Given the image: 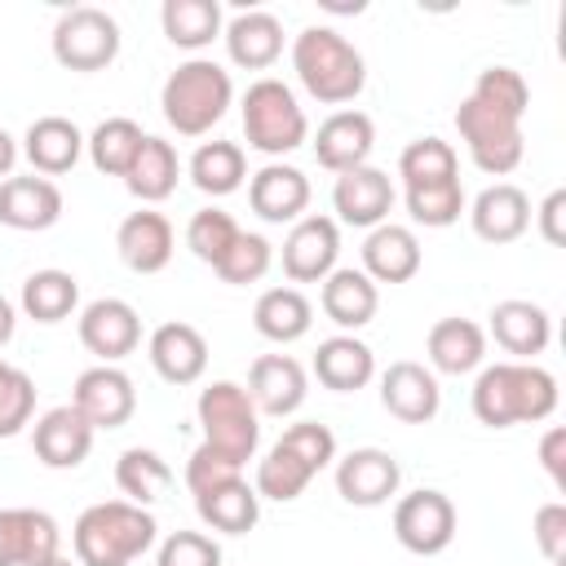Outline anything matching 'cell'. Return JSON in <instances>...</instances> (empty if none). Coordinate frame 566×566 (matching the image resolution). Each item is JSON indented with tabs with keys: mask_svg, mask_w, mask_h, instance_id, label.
Segmentation results:
<instances>
[{
	"mask_svg": "<svg viewBox=\"0 0 566 566\" xmlns=\"http://www.w3.org/2000/svg\"><path fill=\"white\" fill-rule=\"evenodd\" d=\"M473 416L486 429L539 424L557 411V376L539 363H491L473 380Z\"/></svg>",
	"mask_w": 566,
	"mask_h": 566,
	"instance_id": "obj_1",
	"label": "cell"
},
{
	"mask_svg": "<svg viewBox=\"0 0 566 566\" xmlns=\"http://www.w3.org/2000/svg\"><path fill=\"white\" fill-rule=\"evenodd\" d=\"M155 535L159 522L150 509L128 500H102L75 517L71 544L80 566H133L142 553L155 548Z\"/></svg>",
	"mask_w": 566,
	"mask_h": 566,
	"instance_id": "obj_2",
	"label": "cell"
},
{
	"mask_svg": "<svg viewBox=\"0 0 566 566\" xmlns=\"http://www.w3.org/2000/svg\"><path fill=\"white\" fill-rule=\"evenodd\" d=\"M292 71L301 88L323 102V106H345L363 93L367 84V62L363 53L336 31V27H305L292 40Z\"/></svg>",
	"mask_w": 566,
	"mask_h": 566,
	"instance_id": "obj_3",
	"label": "cell"
},
{
	"mask_svg": "<svg viewBox=\"0 0 566 566\" xmlns=\"http://www.w3.org/2000/svg\"><path fill=\"white\" fill-rule=\"evenodd\" d=\"M234 102L230 71L212 57H186L159 88V111L177 137H203L212 133Z\"/></svg>",
	"mask_w": 566,
	"mask_h": 566,
	"instance_id": "obj_4",
	"label": "cell"
},
{
	"mask_svg": "<svg viewBox=\"0 0 566 566\" xmlns=\"http://www.w3.org/2000/svg\"><path fill=\"white\" fill-rule=\"evenodd\" d=\"M239 115H243L248 146L270 155V159L292 155L310 137V119H305L296 93L283 80H274V75H261V80L248 84V93L239 102Z\"/></svg>",
	"mask_w": 566,
	"mask_h": 566,
	"instance_id": "obj_5",
	"label": "cell"
},
{
	"mask_svg": "<svg viewBox=\"0 0 566 566\" xmlns=\"http://www.w3.org/2000/svg\"><path fill=\"white\" fill-rule=\"evenodd\" d=\"M195 416H199V429H203V442L226 455L230 464H248L256 455V442H261V416L248 398L243 385L234 380H212L199 389V402H195Z\"/></svg>",
	"mask_w": 566,
	"mask_h": 566,
	"instance_id": "obj_6",
	"label": "cell"
},
{
	"mask_svg": "<svg viewBox=\"0 0 566 566\" xmlns=\"http://www.w3.org/2000/svg\"><path fill=\"white\" fill-rule=\"evenodd\" d=\"M119 22L97 9V4H71L57 22H53V57L57 66L66 71H80V75H93V71H106L115 57H119Z\"/></svg>",
	"mask_w": 566,
	"mask_h": 566,
	"instance_id": "obj_7",
	"label": "cell"
},
{
	"mask_svg": "<svg viewBox=\"0 0 566 566\" xmlns=\"http://www.w3.org/2000/svg\"><path fill=\"white\" fill-rule=\"evenodd\" d=\"M455 128H460V142H464L473 168L486 177H509L526 155L522 119H509V115H500L473 97H464L455 106Z\"/></svg>",
	"mask_w": 566,
	"mask_h": 566,
	"instance_id": "obj_8",
	"label": "cell"
},
{
	"mask_svg": "<svg viewBox=\"0 0 566 566\" xmlns=\"http://www.w3.org/2000/svg\"><path fill=\"white\" fill-rule=\"evenodd\" d=\"M394 539L416 557H438L455 539V504L451 495L420 486L394 504Z\"/></svg>",
	"mask_w": 566,
	"mask_h": 566,
	"instance_id": "obj_9",
	"label": "cell"
},
{
	"mask_svg": "<svg viewBox=\"0 0 566 566\" xmlns=\"http://www.w3.org/2000/svg\"><path fill=\"white\" fill-rule=\"evenodd\" d=\"M71 407L93 424V429H119L133 420L137 411V389H133V376L115 363H97V367H84L75 376V389H71Z\"/></svg>",
	"mask_w": 566,
	"mask_h": 566,
	"instance_id": "obj_10",
	"label": "cell"
},
{
	"mask_svg": "<svg viewBox=\"0 0 566 566\" xmlns=\"http://www.w3.org/2000/svg\"><path fill=\"white\" fill-rule=\"evenodd\" d=\"M80 345L97 363H119L142 345V318L124 296H97L80 310Z\"/></svg>",
	"mask_w": 566,
	"mask_h": 566,
	"instance_id": "obj_11",
	"label": "cell"
},
{
	"mask_svg": "<svg viewBox=\"0 0 566 566\" xmlns=\"http://www.w3.org/2000/svg\"><path fill=\"white\" fill-rule=\"evenodd\" d=\"M402 469L380 447H354L336 460V495L354 509H380L398 495Z\"/></svg>",
	"mask_w": 566,
	"mask_h": 566,
	"instance_id": "obj_12",
	"label": "cell"
},
{
	"mask_svg": "<svg viewBox=\"0 0 566 566\" xmlns=\"http://www.w3.org/2000/svg\"><path fill=\"white\" fill-rule=\"evenodd\" d=\"M340 256V226L323 212H310L301 221H292L287 239H283V274L287 283H323L336 270Z\"/></svg>",
	"mask_w": 566,
	"mask_h": 566,
	"instance_id": "obj_13",
	"label": "cell"
},
{
	"mask_svg": "<svg viewBox=\"0 0 566 566\" xmlns=\"http://www.w3.org/2000/svg\"><path fill=\"white\" fill-rule=\"evenodd\" d=\"M394 199H398V190H394L389 172H380L371 164L349 168L332 186V208H336L332 221H345V226H358V230H376L380 221H389Z\"/></svg>",
	"mask_w": 566,
	"mask_h": 566,
	"instance_id": "obj_14",
	"label": "cell"
},
{
	"mask_svg": "<svg viewBox=\"0 0 566 566\" xmlns=\"http://www.w3.org/2000/svg\"><path fill=\"white\" fill-rule=\"evenodd\" d=\"M243 389H248L256 416L283 420V416L301 411V402H305V394H310V376H305V367H301L292 354H261V358L248 367V385H243Z\"/></svg>",
	"mask_w": 566,
	"mask_h": 566,
	"instance_id": "obj_15",
	"label": "cell"
},
{
	"mask_svg": "<svg viewBox=\"0 0 566 566\" xmlns=\"http://www.w3.org/2000/svg\"><path fill=\"white\" fill-rule=\"evenodd\" d=\"M380 407L402 424H429L442 407L438 376L424 363H411V358L389 363L380 371Z\"/></svg>",
	"mask_w": 566,
	"mask_h": 566,
	"instance_id": "obj_16",
	"label": "cell"
},
{
	"mask_svg": "<svg viewBox=\"0 0 566 566\" xmlns=\"http://www.w3.org/2000/svg\"><path fill=\"white\" fill-rule=\"evenodd\" d=\"M371 146H376V124H371L367 111H354V106L332 111L314 133V159L332 177H340L349 168H363L371 159Z\"/></svg>",
	"mask_w": 566,
	"mask_h": 566,
	"instance_id": "obj_17",
	"label": "cell"
},
{
	"mask_svg": "<svg viewBox=\"0 0 566 566\" xmlns=\"http://www.w3.org/2000/svg\"><path fill=\"white\" fill-rule=\"evenodd\" d=\"M486 318H491L486 332L495 336L504 354H513V363H535V354H544L553 340V318L535 301H522V296L495 301Z\"/></svg>",
	"mask_w": 566,
	"mask_h": 566,
	"instance_id": "obj_18",
	"label": "cell"
},
{
	"mask_svg": "<svg viewBox=\"0 0 566 566\" xmlns=\"http://www.w3.org/2000/svg\"><path fill=\"white\" fill-rule=\"evenodd\" d=\"M93 433L97 429L71 402H62V407H49L35 420L31 447H35V460L44 469H80L88 460V451H93Z\"/></svg>",
	"mask_w": 566,
	"mask_h": 566,
	"instance_id": "obj_19",
	"label": "cell"
},
{
	"mask_svg": "<svg viewBox=\"0 0 566 566\" xmlns=\"http://www.w3.org/2000/svg\"><path fill=\"white\" fill-rule=\"evenodd\" d=\"M248 203L261 221L270 226H287V221H301L305 208H310V177L292 164H265L248 177Z\"/></svg>",
	"mask_w": 566,
	"mask_h": 566,
	"instance_id": "obj_20",
	"label": "cell"
},
{
	"mask_svg": "<svg viewBox=\"0 0 566 566\" xmlns=\"http://www.w3.org/2000/svg\"><path fill=\"white\" fill-rule=\"evenodd\" d=\"M464 212H469L473 234H478L482 243H495V248L517 243V239L531 230V199H526V190L513 186V181L486 186Z\"/></svg>",
	"mask_w": 566,
	"mask_h": 566,
	"instance_id": "obj_21",
	"label": "cell"
},
{
	"mask_svg": "<svg viewBox=\"0 0 566 566\" xmlns=\"http://www.w3.org/2000/svg\"><path fill=\"white\" fill-rule=\"evenodd\" d=\"M146 354H150L155 376L168 385H195L208 371V340L199 327H190L181 318L159 323L146 340Z\"/></svg>",
	"mask_w": 566,
	"mask_h": 566,
	"instance_id": "obj_22",
	"label": "cell"
},
{
	"mask_svg": "<svg viewBox=\"0 0 566 566\" xmlns=\"http://www.w3.org/2000/svg\"><path fill=\"white\" fill-rule=\"evenodd\" d=\"M62 553V531L44 509H0V566H40Z\"/></svg>",
	"mask_w": 566,
	"mask_h": 566,
	"instance_id": "obj_23",
	"label": "cell"
},
{
	"mask_svg": "<svg viewBox=\"0 0 566 566\" xmlns=\"http://www.w3.org/2000/svg\"><path fill=\"white\" fill-rule=\"evenodd\" d=\"M62 217V190L57 181L27 172V177H4L0 181V226L9 230H49Z\"/></svg>",
	"mask_w": 566,
	"mask_h": 566,
	"instance_id": "obj_24",
	"label": "cell"
},
{
	"mask_svg": "<svg viewBox=\"0 0 566 566\" xmlns=\"http://www.w3.org/2000/svg\"><path fill=\"white\" fill-rule=\"evenodd\" d=\"M115 248H119V261L133 270V274H159L168 270L172 261V248H177V234L168 226L164 212H128L115 230Z\"/></svg>",
	"mask_w": 566,
	"mask_h": 566,
	"instance_id": "obj_25",
	"label": "cell"
},
{
	"mask_svg": "<svg viewBox=\"0 0 566 566\" xmlns=\"http://www.w3.org/2000/svg\"><path fill=\"white\" fill-rule=\"evenodd\" d=\"M420 261H424V252H420V239L411 226L380 221L363 239V274L371 283H411L420 274Z\"/></svg>",
	"mask_w": 566,
	"mask_h": 566,
	"instance_id": "obj_26",
	"label": "cell"
},
{
	"mask_svg": "<svg viewBox=\"0 0 566 566\" xmlns=\"http://www.w3.org/2000/svg\"><path fill=\"white\" fill-rule=\"evenodd\" d=\"M226 53L243 71H270L283 57V22L270 9H243L221 27Z\"/></svg>",
	"mask_w": 566,
	"mask_h": 566,
	"instance_id": "obj_27",
	"label": "cell"
},
{
	"mask_svg": "<svg viewBox=\"0 0 566 566\" xmlns=\"http://www.w3.org/2000/svg\"><path fill=\"white\" fill-rule=\"evenodd\" d=\"M22 155H27V164H31V172H40V177H62V172H71L75 164H80V155H84V133L75 128V119H66V115H40V119H31V128L22 133Z\"/></svg>",
	"mask_w": 566,
	"mask_h": 566,
	"instance_id": "obj_28",
	"label": "cell"
},
{
	"mask_svg": "<svg viewBox=\"0 0 566 566\" xmlns=\"http://www.w3.org/2000/svg\"><path fill=\"white\" fill-rule=\"evenodd\" d=\"M424 354H429V371L438 376H469L486 363V332L473 318H438L424 336Z\"/></svg>",
	"mask_w": 566,
	"mask_h": 566,
	"instance_id": "obj_29",
	"label": "cell"
},
{
	"mask_svg": "<svg viewBox=\"0 0 566 566\" xmlns=\"http://www.w3.org/2000/svg\"><path fill=\"white\" fill-rule=\"evenodd\" d=\"M318 305H323V314L340 327V332H358V327H367L371 318H376V310H380V287L363 274V270H354V265H336L327 279H323V287H318Z\"/></svg>",
	"mask_w": 566,
	"mask_h": 566,
	"instance_id": "obj_30",
	"label": "cell"
},
{
	"mask_svg": "<svg viewBox=\"0 0 566 566\" xmlns=\"http://www.w3.org/2000/svg\"><path fill=\"white\" fill-rule=\"evenodd\" d=\"M195 513L208 531H221V535H248L256 522H261V495L256 486L239 473V478H226L208 491L195 495Z\"/></svg>",
	"mask_w": 566,
	"mask_h": 566,
	"instance_id": "obj_31",
	"label": "cell"
},
{
	"mask_svg": "<svg viewBox=\"0 0 566 566\" xmlns=\"http://www.w3.org/2000/svg\"><path fill=\"white\" fill-rule=\"evenodd\" d=\"M314 376L323 389L332 394H354L363 385H371L376 376V354L367 340L349 336V332H336L327 340H318V354H314Z\"/></svg>",
	"mask_w": 566,
	"mask_h": 566,
	"instance_id": "obj_32",
	"label": "cell"
},
{
	"mask_svg": "<svg viewBox=\"0 0 566 566\" xmlns=\"http://www.w3.org/2000/svg\"><path fill=\"white\" fill-rule=\"evenodd\" d=\"M314 323V305L301 287H265L252 305V327L256 336L274 340V345H292L310 332Z\"/></svg>",
	"mask_w": 566,
	"mask_h": 566,
	"instance_id": "obj_33",
	"label": "cell"
},
{
	"mask_svg": "<svg viewBox=\"0 0 566 566\" xmlns=\"http://www.w3.org/2000/svg\"><path fill=\"white\" fill-rule=\"evenodd\" d=\"M177 177H181L177 146L164 142V137H150V133H146V142H142V150H137L133 168L124 172L128 195L142 199V203H164V199L177 190Z\"/></svg>",
	"mask_w": 566,
	"mask_h": 566,
	"instance_id": "obj_34",
	"label": "cell"
},
{
	"mask_svg": "<svg viewBox=\"0 0 566 566\" xmlns=\"http://www.w3.org/2000/svg\"><path fill=\"white\" fill-rule=\"evenodd\" d=\"M186 172H190L195 190L221 199V195H234L248 181V155H243L239 142H221V137L217 142H199L190 164H186Z\"/></svg>",
	"mask_w": 566,
	"mask_h": 566,
	"instance_id": "obj_35",
	"label": "cell"
},
{
	"mask_svg": "<svg viewBox=\"0 0 566 566\" xmlns=\"http://www.w3.org/2000/svg\"><path fill=\"white\" fill-rule=\"evenodd\" d=\"M159 27H164L168 44H177L186 53H199V49H208L221 35L226 18H221L217 0H164Z\"/></svg>",
	"mask_w": 566,
	"mask_h": 566,
	"instance_id": "obj_36",
	"label": "cell"
},
{
	"mask_svg": "<svg viewBox=\"0 0 566 566\" xmlns=\"http://www.w3.org/2000/svg\"><path fill=\"white\" fill-rule=\"evenodd\" d=\"M18 305H22L27 318L53 327V323H62V318L75 314V305H80V283H75V274H66V270H35V274H27Z\"/></svg>",
	"mask_w": 566,
	"mask_h": 566,
	"instance_id": "obj_37",
	"label": "cell"
},
{
	"mask_svg": "<svg viewBox=\"0 0 566 566\" xmlns=\"http://www.w3.org/2000/svg\"><path fill=\"white\" fill-rule=\"evenodd\" d=\"M115 486H119V495H124L128 504L150 509V504L164 500V491L172 486V469H168V460H164L159 451H150V447H128V451H119V460H115Z\"/></svg>",
	"mask_w": 566,
	"mask_h": 566,
	"instance_id": "obj_38",
	"label": "cell"
},
{
	"mask_svg": "<svg viewBox=\"0 0 566 566\" xmlns=\"http://www.w3.org/2000/svg\"><path fill=\"white\" fill-rule=\"evenodd\" d=\"M142 142H146V133H142L137 119H128V115H111V119H102V124L84 137V150H88V159H93L97 172H106V177H124V172L133 168Z\"/></svg>",
	"mask_w": 566,
	"mask_h": 566,
	"instance_id": "obj_39",
	"label": "cell"
},
{
	"mask_svg": "<svg viewBox=\"0 0 566 566\" xmlns=\"http://www.w3.org/2000/svg\"><path fill=\"white\" fill-rule=\"evenodd\" d=\"M398 177H402V190L407 186H433V181H455L460 177V155L451 142L442 137H416L402 146L398 155Z\"/></svg>",
	"mask_w": 566,
	"mask_h": 566,
	"instance_id": "obj_40",
	"label": "cell"
},
{
	"mask_svg": "<svg viewBox=\"0 0 566 566\" xmlns=\"http://www.w3.org/2000/svg\"><path fill=\"white\" fill-rule=\"evenodd\" d=\"M402 203H407V217L416 226H424V230H447L469 208L460 177L455 181H433V186H407L402 190Z\"/></svg>",
	"mask_w": 566,
	"mask_h": 566,
	"instance_id": "obj_41",
	"label": "cell"
},
{
	"mask_svg": "<svg viewBox=\"0 0 566 566\" xmlns=\"http://www.w3.org/2000/svg\"><path fill=\"white\" fill-rule=\"evenodd\" d=\"M314 478H318V473H314L305 460H296L287 447H279V442H274V447L265 451V460L256 464V482H252V486H256V495H261V500L292 504V500H301V495H305V486H310Z\"/></svg>",
	"mask_w": 566,
	"mask_h": 566,
	"instance_id": "obj_42",
	"label": "cell"
},
{
	"mask_svg": "<svg viewBox=\"0 0 566 566\" xmlns=\"http://www.w3.org/2000/svg\"><path fill=\"white\" fill-rule=\"evenodd\" d=\"M469 97L491 106V111H500V115H509V119H522L526 106H531V84L513 66H486V71H478Z\"/></svg>",
	"mask_w": 566,
	"mask_h": 566,
	"instance_id": "obj_43",
	"label": "cell"
},
{
	"mask_svg": "<svg viewBox=\"0 0 566 566\" xmlns=\"http://www.w3.org/2000/svg\"><path fill=\"white\" fill-rule=\"evenodd\" d=\"M239 239V221L226 212V208H199L190 221H186V248L203 261V265H217Z\"/></svg>",
	"mask_w": 566,
	"mask_h": 566,
	"instance_id": "obj_44",
	"label": "cell"
},
{
	"mask_svg": "<svg viewBox=\"0 0 566 566\" xmlns=\"http://www.w3.org/2000/svg\"><path fill=\"white\" fill-rule=\"evenodd\" d=\"M270 265H274V248H270V239H265V234H252V230H239L234 248H230L212 270H217L221 283H230V287H248V283L265 279Z\"/></svg>",
	"mask_w": 566,
	"mask_h": 566,
	"instance_id": "obj_45",
	"label": "cell"
},
{
	"mask_svg": "<svg viewBox=\"0 0 566 566\" xmlns=\"http://www.w3.org/2000/svg\"><path fill=\"white\" fill-rule=\"evenodd\" d=\"M35 416V380L0 358V438H13Z\"/></svg>",
	"mask_w": 566,
	"mask_h": 566,
	"instance_id": "obj_46",
	"label": "cell"
},
{
	"mask_svg": "<svg viewBox=\"0 0 566 566\" xmlns=\"http://www.w3.org/2000/svg\"><path fill=\"white\" fill-rule=\"evenodd\" d=\"M279 447H287L296 460H305L314 473H323L327 464H336V433L318 420H301V424H287L279 433Z\"/></svg>",
	"mask_w": 566,
	"mask_h": 566,
	"instance_id": "obj_47",
	"label": "cell"
},
{
	"mask_svg": "<svg viewBox=\"0 0 566 566\" xmlns=\"http://www.w3.org/2000/svg\"><path fill=\"white\" fill-rule=\"evenodd\" d=\"M155 566H221V544L203 531H172L159 544Z\"/></svg>",
	"mask_w": 566,
	"mask_h": 566,
	"instance_id": "obj_48",
	"label": "cell"
},
{
	"mask_svg": "<svg viewBox=\"0 0 566 566\" xmlns=\"http://www.w3.org/2000/svg\"><path fill=\"white\" fill-rule=\"evenodd\" d=\"M531 535H535V548L544 553V562L562 566V557H566V504L562 500L539 504L535 522H531Z\"/></svg>",
	"mask_w": 566,
	"mask_h": 566,
	"instance_id": "obj_49",
	"label": "cell"
},
{
	"mask_svg": "<svg viewBox=\"0 0 566 566\" xmlns=\"http://www.w3.org/2000/svg\"><path fill=\"white\" fill-rule=\"evenodd\" d=\"M243 469L239 464H230L226 455H217L208 442H199L195 451H190V460H186V486H190V495H199V491H208V486H217V482H226V478H239Z\"/></svg>",
	"mask_w": 566,
	"mask_h": 566,
	"instance_id": "obj_50",
	"label": "cell"
},
{
	"mask_svg": "<svg viewBox=\"0 0 566 566\" xmlns=\"http://www.w3.org/2000/svg\"><path fill=\"white\" fill-rule=\"evenodd\" d=\"M531 217H535V226H539V234H544L548 248H562V243H566V230H562V217H566V190H553L539 208H531Z\"/></svg>",
	"mask_w": 566,
	"mask_h": 566,
	"instance_id": "obj_51",
	"label": "cell"
},
{
	"mask_svg": "<svg viewBox=\"0 0 566 566\" xmlns=\"http://www.w3.org/2000/svg\"><path fill=\"white\" fill-rule=\"evenodd\" d=\"M539 464H544V473L553 478V486L566 491V429H562V424H553V429L539 438Z\"/></svg>",
	"mask_w": 566,
	"mask_h": 566,
	"instance_id": "obj_52",
	"label": "cell"
},
{
	"mask_svg": "<svg viewBox=\"0 0 566 566\" xmlns=\"http://www.w3.org/2000/svg\"><path fill=\"white\" fill-rule=\"evenodd\" d=\"M18 155H22L18 137H13L9 128H0V181H4V177H13V164H18Z\"/></svg>",
	"mask_w": 566,
	"mask_h": 566,
	"instance_id": "obj_53",
	"label": "cell"
},
{
	"mask_svg": "<svg viewBox=\"0 0 566 566\" xmlns=\"http://www.w3.org/2000/svg\"><path fill=\"white\" fill-rule=\"evenodd\" d=\"M13 332H18V310H13V301L0 296V349L13 340Z\"/></svg>",
	"mask_w": 566,
	"mask_h": 566,
	"instance_id": "obj_54",
	"label": "cell"
},
{
	"mask_svg": "<svg viewBox=\"0 0 566 566\" xmlns=\"http://www.w3.org/2000/svg\"><path fill=\"white\" fill-rule=\"evenodd\" d=\"M40 566H80V562H71V557L57 553V557H49V562H40Z\"/></svg>",
	"mask_w": 566,
	"mask_h": 566,
	"instance_id": "obj_55",
	"label": "cell"
}]
</instances>
